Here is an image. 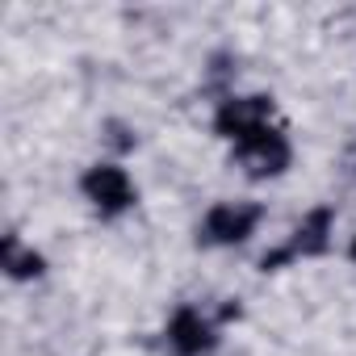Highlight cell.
Here are the masks:
<instances>
[{"label": "cell", "mask_w": 356, "mask_h": 356, "mask_svg": "<svg viewBox=\"0 0 356 356\" xmlns=\"http://www.w3.org/2000/svg\"><path fill=\"white\" fill-rule=\"evenodd\" d=\"M348 168H352V172H356V151H352V155H348Z\"/></svg>", "instance_id": "8"}, {"label": "cell", "mask_w": 356, "mask_h": 356, "mask_svg": "<svg viewBox=\"0 0 356 356\" xmlns=\"http://www.w3.org/2000/svg\"><path fill=\"white\" fill-rule=\"evenodd\" d=\"M260 218H264V210H260L256 202H218V206H210V214L202 218L197 239H202L206 248H235V243H243V239L256 235Z\"/></svg>", "instance_id": "1"}, {"label": "cell", "mask_w": 356, "mask_h": 356, "mask_svg": "<svg viewBox=\"0 0 356 356\" xmlns=\"http://www.w3.org/2000/svg\"><path fill=\"white\" fill-rule=\"evenodd\" d=\"M331 222H335V210H331V206L310 210L277 252H264V256H260V268L273 273V268H281V264H289V260H298V256H302V260H306V256H323V252L331 248Z\"/></svg>", "instance_id": "3"}, {"label": "cell", "mask_w": 356, "mask_h": 356, "mask_svg": "<svg viewBox=\"0 0 356 356\" xmlns=\"http://www.w3.org/2000/svg\"><path fill=\"white\" fill-rule=\"evenodd\" d=\"M0 264H5V273L13 281H34V277L47 273V260L34 248H22L17 235H5V243H0Z\"/></svg>", "instance_id": "7"}, {"label": "cell", "mask_w": 356, "mask_h": 356, "mask_svg": "<svg viewBox=\"0 0 356 356\" xmlns=\"http://www.w3.org/2000/svg\"><path fill=\"white\" fill-rule=\"evenodd\" d=\"M289 159H293L289 138H285L277 126H264L260 134L235 143V155H231V163H235L243 176H252V181H268V176H281V172L289 168Z\"/></svg>", "instance_id": "2"}, {"label": "cell", "mask_w": 356, "mask_h": 356, "mask_svg": "<svg viewBox=\"0 0 356 356\" xmlns=\"http://www.w3.org/2000/svg\"><path fill=\"white\" fill-rule=\"evenodd\" d=\"M214 343H218V331L197 306H181L168 318V348H172V356H206V352H214Z\"/></svg>", "instance_id": "6"}, {"label": "cell", "mask_w": 356, "mask_h": 356, "mask_svg": "<svg viewBox=\"0 0 356 356\" xmlns=\"http://www.w3.org/2000/svg\"><path fill=\"white\" fill-rule=\"evenodd\" d=\"M273 118V97L264 92H252V97H227L214 113V134L231 138V143H243L252 134H260Z\"/></svg>", "instance_id": "5"}, {"label": "cell", "mask_w": 356, "mask_h": 356, "mask_svg": "<svg viewBox=\"0 0 356 356\" xmlns=\"http://www.w3.org/2000/svg\"><path fill=\"white\" fill-rule=\"evenodd\" d=\"M352 260H356V239H352Z\"/></svg>", "instance_id": "9"}, {"label": "cell", "mask_w": 356, "mask_h": 356, "mask_svg": "<svg viewBox=\"0 0 356 356\" xmlns=\"http://www.w3.org/2000/svg\"><path fill=\"white\" fill-rule=\"evenodd\" d=\"M80 193L88 197V206L101 218H118L134 206V185H130L126 168H118V163H92L80 176Z\"/></svg>", "instance_id": "4"}]
</instances>
